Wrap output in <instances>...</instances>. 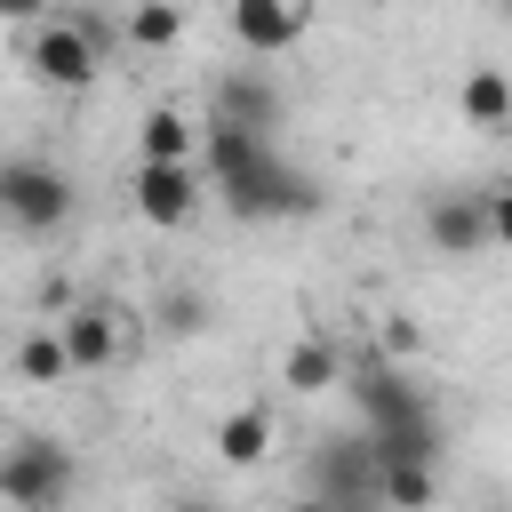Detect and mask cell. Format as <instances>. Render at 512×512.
<instances>
[{
  "label": "cell",
  "instance_id": "cell-1",
  "mask_svg": "<svg viewBox=\"0 0 512 512\" xmlns=\"http://www.w3.org/2000/svg\"><path fill=\"white\" fill-rule=\"evenodd\" d=\"M0 224L24 232V240L64 232V224H72V176H64L56 160H32V152L0 160Z\"/></svg>",
  "mask_w": 512,
  "mask_h": 512
},
{
  "label": "cell",
  "instance_id": "cell-2",
  "mask_svg": "<svg viewBox=\"0 0 512 512\" xmlns=\"http://www.w3.org/2000/svg\"><path fill=\"white\" fill-rule=\"evenodd\" d=\"M72 480H80V464L48 432H24L16 448H0V504L8 512H64Z\"/></svg>",
  "mask_w": 512,
  "mask_h": 512
},
{
  "label": "cell",
  "instance_id": "cell-3",
  "mask_svg": "<svg viewBox=\"0 0 512 512\" xmlns=\"http://www.w3.org/2000/svg\"><path fill=\"white\" fill-rule=\"evenodd\" d=\"M208 200V176L200 160H136L128 168V208L152 224V232H184Z\"/></svg>",
  "mask_w": 512,
  "mask_h": 512
},
{
  "label": "cell",
  "instance_id": "cell-4",
  "mask_svg": "<svg viewBox=\"0 0 512 512\" xmlns=\"http://www.w3.org/2000/svg\"><path fill=\"white\" fill-rule=\"evenodd\" d=\"M24 72H32L40 88H64V96H80V88H96V72H104V48H96V32H88V24H64V16H48V24H32V40H24Z\"/></svg>",
  "mask_w": 512,
  "mask_h": 512
},
{
  "label": "cell",
  "instance_id": "cell-5",
  "mask_svg": "<svg viewBox=\"0 0 512 512\" xmlns=\"http://www.w3.org/2000/svg\"><path fill=\"white\" fill-rule=\"evenodd\" d=\"M224 208H232V216H256V224H264V216H312V208H320V184H312L304 168H288L280 152H264L248 176L224 184Z\"/></svg>",
  "mask_w": 512,
  "mask_h": 512
},
{
  "label": "cell",
  "instance_id": "cell-6",
  "mask_svg": "<svg viewBox=\"0 0 512 512\" xmlns=\"http://www.w3.org/2000/svg\"><path fill=\"white\" fill-rule=\"evenodd\" d=\"M352 384V408H360V424L368 432H400V424H424V416H440L432 408V392L408 376V368H392V360H368L360 376H344Z\"/></svg>",
  "mask_w": 512,
  "mask_h": 512
},
{
  "label": "cell",
  "instance_id": "cell-7",
  "mask_svg": "<svg viewBox=\"0 0 512 512\" xmlns=\"http://www.w3.org/2000/svg\"><path fill=\"white\" fill-rule=\"evenodd\" d=\"M304 24H312V8L304 0H232V40L264 64V56H288L296 40H304Z\"/></svg>",
  "mask_w": 512,
  "mask_h": 512
},
{
  "label": "cell",
  "instance_id": "cell-8",
  "mask_svg": "<svg viewBox=\"0 0 512 512\" xmlns=\"http://www.w3.org/2000/svg\"><path fill=\"white\" fill-rule=\"evenodd\" d=\"M120 312L112 304H72L64 320H56V344H64V368L72 376H88V368H112V352H120Z\"/></svg>",
  "mask_w": 512,
  "mask_h": 512
},
{
  "label": "cell",
  "instance_id": "cell-9",
  "mask_svg": "<svg viewBox=\"0 0 512 512\" xmlns=\"http://www.w3.org/2000/svg\"><path fill=\"white\" fill-rule=\"evenodd\" d=\"M312 496H328V504H376V456H368V440H320Z\"/></svg>",
  "mask_w": 512,
  "mask_h": 512
},
{
  "label": "cell",
  "instance_id": "cell-10",
  "mask_svg": "<svg viewBox=\"0 0 512 512\" xmlns=\"http://www.w3.org/2000/svg\"><path fill=\"white\" fill-rule=\"evenodd\" d=\"M456 120L480 128V136L512 128V72H504V64H464V80H456Z\"/></svg>",
  "mask_w": 512,
  "mask_h": 512
},
{
  "label": "cell",
  "instance_id": "cell-11",
  "mask_svg": "<svg viewBox=\"0 0 512 512\" xmlns=\"http://www.w3.org/2000/svg\"><path fill=\"white\" fill-rule=\"evenodd\" d=\"M424 232L440 256H480L488 248V216H480V192H440L424 208Z\"/></svg>",
  "mask_w": 512,
  "mask_h": 512
},
{
  "label": "cell",
  "instance_id": "cell-12",
  "mask_svg": "<svg viewBox=\"0 0 512 512\" xmlns=\"http://www.w3.org/2000/svg\"><path fill=\"white\" fill-rule=\"evenodd\" d=\"M208 120H224V128H256V136H272L280 128V88L264 80V72H232L224 88H216V112Z\"/></svg>",
  "mask_w": 512,
  "mask_h": 512
},
{
  "label": "cell",
  "instance_id": "cell-13",
  "mask_svg": "<svg viewBox=\"0 0 512 512\" xmlns=\"http://www.w3.org/2000/svg\"><path fill=\"white\" fill-rule=\"evenodd\" d=\"M280 384L304 392V400H312V392H336V384H344V352H336L328 336H296V344L280 352Z\"/></svg>",
  "mask_w": 512,
  "mask_h": 512
},
{
  "label": "cell",
  "instance_id": "cell-14",
  "mask_svg": "<svg viewBox=\"0 0 512 512\" xmlns=\"http://www.w3.org/2000/svg\"><path fill=\"white\" fill-rule=\"evenodd\" d=\"M136 160H200V128H192V112L152 104V112L136 120Z\"/></svg>",
  "mask_w": 512,
  "mask_h": 512
},
{
  "label": "cell",
  "instance_id": "cell-15",
  "mask_svg": "<svg viewBox=\"0 0 512 512\" xmlns=\"http://www.w3.org/2000/svg\"><path fill=\"white\" fill-rule=\"evenodd\" d=\"M216 456H224L232 472H256V464L272 456V416H264V408H232V416L216 424Z\"/></svg>",
  "mask_w": 512,
  "mask_h": 512
},
{
  "label": "cell",
  "instance_id": "cell-16",
  "mask_svg": "<svg viewBox=\"0 0 512 512\" xmlns=\"http://www.w3.org/2000/svg\"><path fill=\"white\" fill-rule=\"evenodd\" d=\"M440 472L432 464H376V512H432Z\"/></svg>",
  "mask_w": 512,
  "mask_h": 512
},
{
  "label": "cell",
  "instance_id": "cell-17",
  "mask_svg": "<svg viewBox=\"0 0 512 512\" xmlns=\"http://www.w3.org/2000/svg\"><path fill=\"white\" fill-rule=\"evenodd\" d=\"M176 40H184V0H136V8H128V48L168 56Z\"/></svg>",
  "mask_w": 512,
  "mask_h": 512
},
{
  "label": "cell",
  "instance_id": "cell-18",
  "mask_svg": "<svg viewBox=\"0 0 512 512\" xmlns=\"http://www.w3.org/2000/svg\"><path fill=\"white\" fill-rule=\"evenodd\" d=\"M16 376H24V384H64V376H72V368H64L56 328H32V336L16 344Z\"/></svg>",
  "mask_w": 512,
  "mask_h": 512
},
{
  "label": "cell",
  "instance_id": "cell-19",
  "mask_svg": "<svg viewBox=\"0 0 512 512\" xmlns=\"http://www.w3.org/2000/svg\"><path fill=\"white\" fill-rule=\"evenodd\" d=\"M480 216H488V248H512V184H488Z\"/></svg>",
  "mask_w": 512,
  "mask_h": 512
},
{
  "label": "cell",
  "instance_id": "cell-20",
  "mask_svg": "<svg viewBox=\"0 0 512 512\" xmlns=\"http://www.w3.org/2000/svg\"><path fill=\"white\" fill-rule=\"evenodd\" d=\"M416 344H424V336H416V320H400V312H392V320H384V352H392V360H408Z\"/></svg>",
  "mask_w": 512,
  "mask_h": 512
},
{
  "label": "cell",
  "instance_id": "cell-21",
  "mask_svg": "<svg viewBox=\"0 0 512 512\" xmlns=\"http://www.w3.org/2000/svg\"><path fill=\"white\" fill-rule=\"evenodd\" d=\"M0 24H48V0H0Z\"/></svg>",
  "mask_w": 512,
  "mask_h": 512
},
{
  "label": "cell",
  "instance_id": "cell-22",
  "mask_svg": "<svg viewBox=\"0 0 512 512\" xmlns=\"http://www.w3.org/2000/svg\"><path fill=\"white\" fill-rule=\"evenodd\" d=\"M288 512H344V504H328V496H296Z\"/></svg>",
  "mask_w": 512,
  "mask_h": 512
},
{
  "label": "cell",
  "instance_id": "cell-23",
  "mask_svg": "<svg viewBox=\"0 0 512 512\" xmlns=\"http://www.w3.org/2000/svg\"><path fill=\"white\" fill-rule=\"evenodd\" d=\"M176 512H224V504H208V496H184V504H176Z\"/></svg>",
  "mask_w": 512,
  "mask_h": 512
},
{
  "label": "cell",
  "instance_id": "cell-24",
  "mask_svg": "<svg viewBox=\"0 0 512 512\" xmlns=\"http://www.w3.org/2000/svg\"><path fill=\"white\" fill-rule=\"evenodd\" d=\"M488 512H504V504H488Z\"/></svg>",
  "mask_w": 512,
  "mask_h": 512
}]
</instances>
